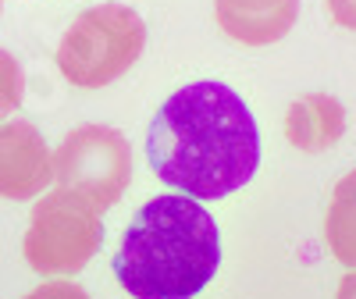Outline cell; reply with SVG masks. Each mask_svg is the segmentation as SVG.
<instances>
[{
    "label": "cell",
    "instance_id": "cell-13",
    "mask_svg": "<svg viewBox=\"0 0 356 299\" xmlns=\"http://www.w3.org/2000/svg\"><path fill=\"white\" fill-rule=\"evenodd\" d=\"M339 299H356V271L339 282Z\"/></svg>",
    "mask_w": 356,
    "mask_h": 299
},
{
    "label": "cell",
    "instance_id": "cell-2",
    "mask_svg": "<svg viewBox=\"0 0 356 299\" xmlns=\"http://www.w3.org/2000/svg\"><path fill=\"white\" fill-rule=\"evenodd\" d=\"M221 264V235L200 203L154 196L122 235L114 275L132 299H193Z\"/></svg>",
    "mask_w": 356,
    "mask_h": 299
},
{
    "label": "cell",
    "instance_id": "cell-9",
    "mask_svg": "<svg viewBox=\"0 0 356 299\" xmlns=\"http://www.w3.org/2000/svg\"><path fill=\"white\" fill-rule=\"evenodd\" d=\"M324 239L339 264L356 267V171H349L332 193V207L324 218Z\"/></svg>",
    "mask_w": 356,
    "mask_h": 299
},
{
    "label": "cell",
    "instance_id": "cell-1",
    "mask_svg": "<svg viewBox=\"0 0 356 299\" xmlns=\"http://www.w3.org/2000/svg\"><path fill=\"white\" fill-rule=\"evenodd\" d=\"M146 157L171 189L221 200L257 175L260 132L235 89L225 82H193L161 104L146 132Z\"/></svg>",
    "mask_w": 356,
    "mask_h": 299
},
{
    "label": "cell",
    "instance_id": "cell-11",
    "mask_svg": "<svg viewBox=\"0 0 356 299\" xmlns=\"http://www.w3.org/2000/svg\"><path fill=\"white\" fill-rule=\"evenodd\" d=\"M25 299H89V296H86V289H79L72 282H47L36 292H29Z\"/></svg>",
    "mask_w": 356,
    "mask_h": 299
},
{
    "label": "cell",
    "instance_id": "cell-5",
    "mask_svg": "<svg viewBox=\"0 0 356 299\" xmlns=\"http://www.w3.org/2000/svg\"><path fill=\"white\" fill-rule=\"evenodd\" d=\"M104 246V221L79 196L54 189L33 207L25 260L40 275H75Z\"/></svg>",
    "mask_w": 356,
    "mask_h": 299
},
{
    "label": "cell",
    "instance_id": "cell-6",
    "mask_svg": "<svg viewBox=\"0 0 356 299\" xmlns=\"http://www.w3.org/2000/svg\"><path fill=\"white\" fill-rule=\"evenodd\" d=\"M54 182V157L47 139L29 122L0 125V196L33 200Z\"/></svg>",
    "mask_w": 356,
    "mask_h": 299
},
{
    "label": "cell",
    "instance_id": "cell-14",
    "mask_svg": "<svg viewBox=\"0 0 356 299\" xmlns=\"http://www.w3.org/2000/svg\"><path fill=\"white\" fill-rule=\"evenodd\" d=\"M0 8H4V0H0Z\"/></svg>",
    "mask_w": 356,
    "mask_h": 299
},
{
    "label": "cell",
    "instance_id": "cell-8",
    "mask_svg": "<svg viewBox=\"0 0 356 299\" xmlns=\"http://www.w3.org/2000/svg\"><path fill=\"white\" fill-rule=\"evenodd\" d=\"M285 136L303 154H324L346 136V107L332 93H303L285 114Z\"/></svg>",
    "mask_w": 356,
    "mask_h": 299
},
{
    "label": "cell",
    "instance_id": "cell-12",
    "mask_svg": "<svg viewBox=\"0 0 356 299\" xmlns=\"http://www.w3.org/2000/svg\"><path fill=\"white\" fill-rule=\"evenodd\" d=\"M328 11H332L335 25L356 33V0H328Z\"/></svg>",
    "mask_w": 356,
    "mask_h": 299
},
{
    "label": "cell",
    "instance_id": "cell-10",
    "mask_svg": "<svg viewBox=\"0 0 356 299\" xmlns=\"http://www.w3.org/2000/svg\"><path fill=\"white\" fill-rule=\"evenodd\" d=\"M25 97V75H22V65L8 50H0V118H8L11 111H18Z\"/></svg>",
    "mask_w": 356,
    "mask_h": 299
},
{
    "label": "cell",
    "instance_id": "cell-3",
    "mask_svg": "<svg viewBox=\"0 0 356 299\" xmlns=\"http://www.w3.org/2000/svg\"><path fill=\"white\" fill-rule=\"evenodd\" d=\"M146 47V22L125 4L82 11L57 47V68L72 86L100 89L122 79Z\"/></svg>",
    "mask_w": 356,
    "mask_h": 299
},
{
    "label": "cell",
    "instance_id": "cell-4",
    "mask_svg": "<svg viewBox=\"0 0 356 299\" xmlns=\"http://www.w3.org/2000/svg\"><path fill=\"white\" fill-rule=\"evenodd\" d=\"M54 182L97 214L122 200L132 182V146L111 125H79L54 154Z\"/></svg>",
    "mask_w": 356,
    "mask_h": 299
},
{
    "label": "cell",
    "instance_id": "cell-7",
    "mask_svg": "<svg viewBox=\"0 0 356 299\" xmlns=\"http://www.w3.org/2000/svg\"><path fill=\"white\" fill-rule=\"evenodd\" d=\"M218 25L246 47H271L292 33L300 0H214Z\"/></svg>",
    "mask_w": 356,
    "mask_h": 299
}]
</instances>
